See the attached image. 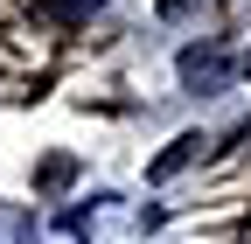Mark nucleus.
<instances>
[{"label":"nucleus","mask_w":251,"mask_h":244,"mask_svg":"<svg viewBox=\"0 0 251 244\" xmlns=\"http://www.w3.org/2000/svg\"><path fill=\"white\" fill-rule=\"evenodd\" d=\"M175 70H181V84H188V91H224V84H230V70H237V56H230L224 42H188Z\"/></svg>","instance_id":"nucleus-1"},{"label":"nucleus","mask_w":251,"mask_h":244,"mask_svg":"<svg viewBox=\"0 0 251 244\" xmlns=\"http://www.w3.org/2000/svg\"><path fill=\"white\" fill-rule=\"evenodd\" d=\"M196 154H209V140H202V133H181V140L168 146V154H161V161L147 168V181H168V174H181L188 161H196Z\"/></svg>","instance_id":"nucleus-2"},{"label":"nucleus","mask_w":251,"mask_h":244,"mask_svg":"<svg viewBox=\"0 0 251 244\" xmlns=\"http://www.w3.org/2000/svg\"><path fill=\"white\" fill-rule=\"evenodd\" d=\"M105 0H35V21H56V28H77V21H91Z\"/></svg>","instance_id":"nucleus-3"},{"label":"nucleus","mask_w":251,"mask_h":244,"mask_svg":"<svg viewBox=\"0 0 251 244\" xmlns=\"http://www.w3.org/2000/svg\"><path fill=\"white\" fill-rule=\"evenodd\" d=\"M35 181H42L49 195H56V189H70V181H77V161H70V154H56V161H42V168H35Z\"/></svg>","instance_id":"nucleus-4"},{"label":"nucleus","mask_w":251,"mask_h":244,"mask_svg":"<svg viewBox=\"0 0 251 244\" xmlns=\"http://www.w3.org/2000/svg\"><path fill=\"white\" fill-rule=\"evenodd\" d=\"M188 7H196V0H161V21H181Z\"/></svg>","instance_id":"nucleus-5"},{"label":"nucleus","mask_w":251,"mask_h":244,"mask_svg":"<svg viewBox=\"0 0 251 244\" xmlns=\"http://www.w3.org/2000/svg\"><path fill=\"white\" fill-rule=\"evenodd\" d=\"M244 77H251V56H244Z\"/></svg>","instance_id":"nucleus-6"}]
</instances>
